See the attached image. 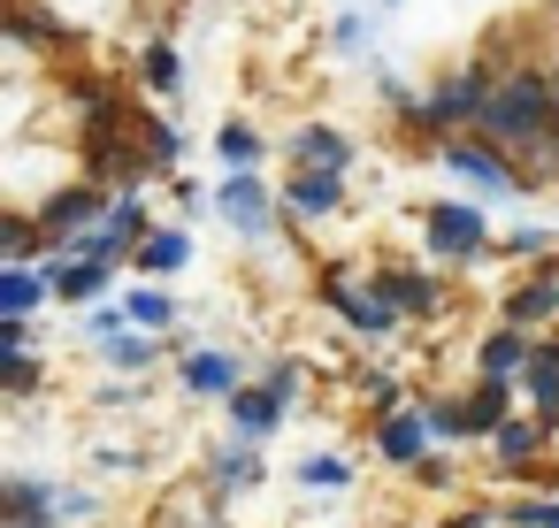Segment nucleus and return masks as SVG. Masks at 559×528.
<instances>
[{
    "label": "nucleus",
    "mask_w": 559,
    "mask_h": 528,
    "mask_svg": "<svg viewBox=\"0 0 559 528\" xmlns=\"http://www.w3.org/2000/svg\"><path fill=\"white\" fill-rule=\"evenodd\" d=\"M551 131H559V93H551V77L506 70V77L490 85V108H483V131H475V139H490V146H506V154H536Z\"/></svg>",
    "instance_id": "obj_1"
},
{
    "label": "nucleus",
    "mask_w": 559,
    "mask_h": 528,
    "mask_svg": "<svg viewBox=\"0 0 559 528\" xmlns=\"http://www.w3.org/2000/svg\"><path fill=\"white\" fill-rule=\"evenodd\" d=\"M437 161H444L460 184L490 192V200H521V192H536V177H528L506 146H490V139H444V146H437Z\"/></svg>",
    "instance_id": "obj_2"
},
{
    "label": "nucleus",
    "mask_w": 559,
    "mask_h": 528,
    "mask_svg": "<svg viewBox=\"0 0 559 528\" xmlns=\"http://www.w3.org/2000/svg\"><path fill=\"white\" fill-rule=\"evenodd\" d=\"M421 245H429L437 261L467 268V261H483V245H490V215L467 207V200H429V207H421Z\"/></svg>",
    "instance_id": "obj_3"
},
{
    "label": "nucleus",
    "mask_w": 559,
    "mask_h": 528,
    "mask_svg": "<svg viewBox=\"0 0 559 528\" xmlns=\"http://www.w3.org/2000/svg\"><path fill=\"white\" fill-rule=\"evenodd\" d=\"M322 307H330L353 337H391V329L406 322V314L383 299V284H376V276H322Z\"/></svg>",
    "instance_id": "obj_4"
},
{
    "label": "nucleus",
    "mask_w": 559,
    "mask_h": 528,
    "mask_svg": "<svg viewBox=\"0 0 559 528\" xmlns=\"http://www.w3.org/2000/svg\"><path fill=\"white\" fill-rule=\"evenodd\" d=\"M215 207H223V223H230L238 238H253V245L276 230V200H269L261 169H223V184H215Z\"/></svg>",
    "instance_id": "obj_5"
},
{
    "label": "nucleus",
    "mask_w": 559,
    "mask_h": 528,
    "mask_svg": "<svg viewBox=\"0 0 559 528\" xmlns=\"http://www.w3.org/2000/svg\"><path fill=\"white\" fill-rule=\"evenodd\" d=\"M223 413H230V436H238V444H269V436L284 429V413H292V398H276L269 383H238V391L223 398Z\"/></svg>",
    "instance_id": "obj_6"
},
{
    "label": "nucleus",
    "mask_w": 559,
    "mask_h": 528,
    "mask_svg": "<svg viewBox=\"0 0 559 528\" xmlns=\"http://www.w3.org/2000/svg\"><path fill=\"white\" fill-rule=\"evenodd\" d=\"M429 413L421 406H391V413H376V452L391 459V467H421L429 459Z\"/></svg>",
    "instance_id": "obj_7"
},
{
    "label": "nucleus",
    "mask_w": 559,
    "mask_h": 528,
    "mask_svg": "<svg viewBox=\"0 0 559 528\" xmlns=\"http://www.w3.org/2000/svg\"><path fill=\"white\" fill-rule=\"evenodd\" d=\"M376 284H383V299L406 314V322H437L444 314V284L429 276V268H368Z\"/></svg>",
    "instance_id": "obj_8"
},
{
    "label": "nucleus",
    "mask_w": 559,
    "mask_h": 528,
    "mask_svg": "<svg viewBox=\"0 0 559 528\" xmlns=\"http://www.w3.org/2000/svg\"><path fill=\"white\" fill-rule=\"evenodd\" d=\"M0 505H9V528H62V490L39 475H9L0 482Z\"/></svg>",
    "instance_id": "obj_9"
},
{
    "label": "nucleus",
    "mask_w": 559,
    "mask_h": 528,
    "mask_svg": "<svg viewBox=\"0 0 559 528\" xmlns=\"http://www.w3.org/2000/svg\"><path fill=\"white\" fill-rule=\"evenodd\" d=\"M528 360H536V337H528V329H513V322H498V329L475 345V375H490V383H521V375H528Z\"/></svg>",
    "instance_id": "obj_10"
},
{
    "label": "nucleus",
    "mask_w": 559,
    "mask_h": 528,
    "mask_svg": "<svg viewBox=\"0 0 559 528\" xmlns=\"http://www.w3.org/2000/svg\"><path fill=\"white\" fill-rule=\"evenodd\" d=\"M506 421H513V383H490V375H475V391L460 398V436L490 444Z\"/></svg>",
    "instance_id": "obj_11"
},
{
    "label": "nucleus",
    "mask_w": 559,
    "mask_h": 528,
    "mask_svg": "<svg viewBox=\"0 0 559 528\" xmlns=\"http://www.w3.org/2000/svg\"><path fill=\"white\" fill-rule=\"evenodd\" d=\"M506 322H513V329H544V322H559V261L536 268V276H521V284L506 291Z\"/></svg>",
    "instance_id": "obj_12"
},
{
    "label": "nucleus",
    "mask_w": 559,
    "mask_h": 528,
    "mask_svg": "<svg viewBox=\"0 0 559 528\" xmlns=\"http://www.w3.org/2000/svg\"><path fill=\"white\" fill-rule=\"evenodd\" d=\"M39 268L55 276V299H62V307H100V291L116 284V268H108V261H78V253L39 261Z\"/></svg>",
    "instance_id": "obj_13"
},
{
    "label": "nucleus",
    "mask_w": 559,
    "mask_h": 528,
    "mask_svg": "<svg viewBox=\"0 0 559 528\" xmlns=\"http://www.w3.org/2000/svg\"><path fill=\"white\" fill-rule=\"evenodd\" d=\"M292 161H299V169H322V177H345V169H353V139L330 131V123H299V131H292Z\"/></svg>",
    "instance_id": "obj_14"
},
{
    "label": "nucleus",
    "mask_w": 559,
    "mask_h": 528,
    "mask_svg": "<svg viewBox=\"0 0 559 528\" xmlns=\"http://www.w3.org/2000/svg\"><path fill=\"white\" fill-rule=\"evenodd\" d=\"M238 383H246V352H215V345L185 352V391L192 398H230Z\"/></svg>",
    "instance_id": "obj_15"
},
{
    "label": "nucleus",
    "mask_w": 559,
    "mask_h": 528,
    "mask_svg": "<svg viewBox=\"0 0 559 528\" xmlns=\"http://www.w3.org/2000/svg\"><path fill=\"white\" fill-rule=\"evenodd\" d=\"M337 207H345V177L299 169V177L284 184V215H299V223H322V215H337Z\"/></svg>",
    "instance_id": "obj_16"
},
{
    "label": "nucleus",
    "mask_w": 559,
    "mask_h": 528,
    "mask_svg": "<svg viewBox=\"0 0 559 528\" xmlns=\"http://www.w3.org/2000/svg\"><path fill=\"white\" fill-rule=\"evenodd\" d=\"M39 299H55V276H47V268H32V261H9V268H0V314H9V322H32Z\"/></svg>",
    "instance_id": "obj_17"
},
{
    "label": "nucleus",
    "mask_w": 559,
    "mask_h": 528,
    "mask_svg": "<svg viewBox=\"0 0 559 528\" xmlns=\"http://www.w3.org/2000/svg\"><path fill=\"white\" fill-rule=\"evenodd\" d=\"M185 261H192V230H154V238H146V245L131 253V268H139L146 284H162V276H177Z\"/></svg>",
    "instance_id": "obj_18"
},
{
    "label": "nucleus",
    "mask_w": 559,
    "mask_h": 528,
    "mask_svg": "<svg viewBox=\"0 0 559 528\" xmlns=\"http://www.w3.org/2000/svg\"><path fill=\"white\" fill-rule=\"evenodd\" d=\"M544 444H551V429H544L536 413H513V421H506V429L490 436V459H498V467H528V459H536Z\"/></svg>",
    "instance_id": "obj_19"
},
{
    "label": "nucleus",
    "mask_w": 559,
    "mask_h": 528,
    "mask_svg": "<svg viewBox=\"0 0 559 528\" xmlns=\"http://www.w3.org/2000/svg\"><path fill=\"white\" fill-rule=\"evenodd\" d=\"M207 475H215V497H238V490H253L261 482V444H223L215 459H207Z\"/></svg>",
    "instance_id": "obj_20"
},
{
    "label": "nucleus",
    "mask_w": 559,
    "mask_h": 528,
    "mask_svg": "<svg viewBox=\"0 0 559 528\" xmlns=\"http://www.w3.org/2000/svg\"><path fill=\"white\" fill-rule=\"evenodd\" d=\"M123 314H131V329H169L177 322V291H162V284H139V291H123Z\"/></svg>",
    "instance_id": "obj_21"
},
{
    "label": "nucleus",
    "mask_w": 559,
    "mask_h": 528,
    "mask_svg": "<svg viewBox=\"0 0 559 528\" xmlns=\"http://www.w3.org/2000/svg\"><path fill=\"white\" fill-rule=\"evenodd\" d=\"M521 391H528V406H536V421H544V429L559 436V368H551L544 352L528 360V375H521Z\"/></svg>",
    "instance_id": "obj_22"
},
{
    "label": "nucleus",
    "mask_w": 559,
    "mask_h": 528,
    "mask_svg": "<svg viewBox=\"0 0 559 528\" xmlns=\"http://www.w3.org/2000/svg\"><path fill=\"white\" fill-rule=\"evenodd\" d=\"M139 77H146L154 93H177V85H185V55H177L169 39H146V55H139Z\"/></svg>",
    "instance_id": "obj_23"
},
{
    "label": "nucleus",
    "mask_w": 559,
    "mask_h": 528,
    "mask_svg": "<svg viewBox=\"0 0 559 528\" xmlns=\"http://www.w3.org/2000/svg\"><path fill=\"white\" fill-rule=\"evenodd\" d=\"M139 154H146V169H169V161L185 154V139H177L162 116H146V108H139Z\"/></svg>",
    "instance_id": "obj_24"
},
{
    "label": "nucleus",
    "mask_w": 559,
    "mask_h": 528,
    "mask_svg": "<svg viewBox=\"0 0 559 528\" xmlns=\"http://www.w3.org/2000/svg\"><path fill=\"white\" fill-rule=\"evenodd\" d=\"M154 352H162V345H154V329H123V337H108V352H100V360H108V368H123V375H139V368H154Z\"/></svg>",
    "instance_id": "obj_25"
},
{
    "label": "nucleus",
    "mask_w": 559,
    "mask_h": 528,
    "mask_svg": "<svg viewBox=\"0 0 559 528\" xmlns=\"http://www.w3.org/2000/svg\"><path fill=\"white\" fill-rule=\"evenodd\" d=\"M215 154H223V169H253L261 161V131L253 123H223L215 131Z\"/></svg>",
    "instance_id": "obj_26"
},
{
    "label": "nucleus",
    "mask_w": 559,
    "mask_h": 528,
    "mask_svg": "<svg viewBox=\"0 0 559 528\" xmlns=\"http://www.w3.org/2000/svg\"><path fill=\"white\" fill-rule=\"evenodd\" d=\"M108 230H116V238H123V245L139 253V245L154 238V223H146V200H139V192H123V200L108 207Z\"/></svg>",
    "instance_id": "obj_27"
},
{
    "label": "nucleus",
    "mask_w": 559,
    "mask_h": 528,
    "mask_svg": "<svg viewBox=\"0 0 559 528\" xmlns=\"http://www.w3.org/2000/svg\"><path fill=\"white\" fill-rule=\"evenodd\" d=\"M0 253H9V261H39V253H47L39 215H9V223H0Z\"/></svg>",
    "instance_id": "obj_28"
},
{
    "label": "nucleus",
    "mask_w": 559,
    "mask_h": 528,
    "mask_svg": "<svg viewBox=\"0 0 559 528\" xmlns=\"http://www.w3.org/2000/svg\"><path fill=\"white\" fill-rule=\"evenodd\" d=\"M353 482V467L337 459V452H314V459H299V490H345Z\"/></svg>",
    "instance_id": "obj_29"
},
{
    "label": "nucleus",
    "mask_w": 559,
    "mask_h": 528,
    "mask_svg": "<svg viewBox=\"0 0 559 528\" xmlns=\"http://www.w3.org/2000/svg\"><path fill=\"white\" fill-rule=\"evenodd\" d=\"M498 520L506 528H559V497H513V505H498Z\"/></svg>",
    "instance_id": "obj_30"
},
{
    "label": "nucleus",
    "mask_w": 559,
    "mask_h": 528,
    "mask_svg": "<svg viewBox=\"0 0 559 528\" xmlns=\"http://www.w3.org/2000/svg\"><path fill=\"white\" fill-rule=\"evenodd\" d=\"M0 391H9V398H32V391H39V352L0 360Z\"/></svg>",
    "instance_id": "obj_31"
},
{
    "label": "nucleus",
    "mask_w": 559,
    "mask_h": 528,
    "mask_svg": "<svg viewBox=\"0 0 559 528\" xmlns=\"http://www.w3.org/2000/svg\"><path fill=\"white\" fill-rule=\"evenodd\" d=\"M123 329H131V314H123V307H85V337H100V345H108V337H123Z\"/></svg>",
    "instance_id": "obj_32"
},
{
    "label": "nucleus",
    "mask_w": 559,
    "mask_h": 528,
    "mask_svg": "<svg viewBox=\"0 0 559 528\" xmlns=\"http://www.w3.org/2000/svg\"><path fill=\"white\" fill-rule=\"evenodd\" d=\"M421 413H429V436H437V444H452V436H460V398H429Z\"/></svg>",
    "instance_id": "obj_33"
},
{
    "label": "nucleus",
    "mask_w": 559,
    "mask_h": 528,
    "mask_svg": "<svg viewBox=\"0 0 559 528\" xmlns=\"http://www.w3.org/2000/svg\"><path fill=\"white\" fill-rule=\"evenodd\" d=\"M360 391H368V406H376V413L406 406V398H399V375H383V368H376V375H360Z\"/></svg>",
    "instance_id": "obj_34"
},
{
    "label": "nucleus",
    "mask_w": 559,
    "mask_h": 528,
    "mask_svg": "<svg viewBox=\"0 0 559 528\" xmlns=\"http://www.w3.org/2000/svg\"><path fill=\"white\" fill-rule=\"evenodd\" d=\"M544 245H551V230H536V223H521V230L506 238V253H513V261H536Z\"/></svg>",
    "instance_id": "obj_35"
},
{
    "label": "nucleus",
    "mask_w": 559,
    "mask_h": 528,
    "mask_svg": "<svg viewBox=\"0 0 559 528\" xmlns=\"http://www.w3.org/2000/svg\"><path fill=\"white\" fill-rule=\"evenodd\" d=\"M276 398H299V360H269V375H261Z\"/></svg>",
    "instance_id": "obj_36"
},
{
    "label": "nucleus",
    "mask_w": 559,
    "mask_h": 528,
    "mask_svg": "<svg viewBox=\"0 0 559 528\" xmlns=\"http://www.w3.org/2000/svg\"><path fill=\"white\" fill-rule=\"evenodd\" d=\"M93 513V490H62V520H85Z\"/></svg>",
    "instance_id": "obj_37"
},
{
    "label": "nucleus",
    "mask_w": 559,
    "mask_h": 528,
    "mask_svg": "<svg viewBox=\"0 0 559 528\" xmlns=\"http://www.w3.org/2000/svg\"><path fill=\"white\" fill-rule=\"evenodd\" d=\"M444 528H498V513H490V505H475V513H452Z\"/></svg>",
    "instance_id": "obj_38"
},
{
    "label": "nucleus",
    "mask_w": 559,
    "mask_h": 528,
    "mask_svg": "<svg viewBox=\"0 0 559 528\" xmlns=\"http://www.w3.org/2000/svg\"><path fill=\"white\" fill-rule=\"evenodd\" d=\"M551 93H559V55H551Z\"/></svg>",
    "instance_id": "obj_39"
}]
</instances>
